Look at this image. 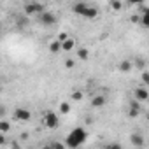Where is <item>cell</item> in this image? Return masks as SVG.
<instances>
[{
    "instance_id": "1",
    "label": "cell",
    "mask_w": 149,
    "mask_h": 149,
    "mask_svg": "<svg viewBox=\"0 0 149 149\" xmlns=\"http://www.w3.org/2000/svg\"><path fill=\"white\" fill-rule=\"evenodd\" d=\"M86 140H88V132H86L84 128L77 126V128H74V130L65 137V146L70 147V149H77V147H81Z\"/></svg>"
},
{
    "instance_id": "2",
    "label": "cell",
    "mask_w": 149,
    "mask_h": 149,
    "mask_svg": "<svg viewBox=\"0 0 149 149\" xmlns=\"http://www.w3.org/2000/svg\"><path fill=\"white\" fill-rule=\"evenodd\" d=\"M72 9H74V13H76V14H79V16H83V18H86V19H93V18L98 16V9H97L95 6H91V4H86V2H77V4H74Z\"/></svg>"
},
{
    "instance_id": "3",
    "label": "cell",
    "mask_w": 149,
    "mask_h": 149,
    "mask_svg": "<svg viewBox=\"0 0 149 149\" xmlns=\"http://www.w3.org/2000/svg\"><path fill=\"white\" fill-rule=\"evenodd\" d=\"M23 11H25V16L42 14V13L46 11V6H44V4H40V2H26V4H25V7H23Z\"/></svg>"
},
{
    "instance_id": "4",
    "label": "cell",
    "mask_w": 149,
    "mask_h": 149,
    "mask_svg": "<svg viewBox=\"0 0 149 149\" xmlns=\"http://www.w3.org/2000/svg\"><path fill=\"white\" fill-rule=\"evenodd\" d=\"M44 125L47 126V128H58L60 126V118H58V114L56 112H51V111H46V114H44Z\"/></svg>"
},
{
    "instance_id": "5",
    "label": "cell",
    "mask_w": 149,
    "mask_h": 149,
    "mask_svg": "<svg viewBox=\"0 0 149 149\" xmlns=\"http://www.w3.org/2000/svg\"><path fill=\"white\" fill-rule=\"evenodd\" d=\"M39 21L44 26H53V25H56V16L49 11H44L42 14H39Z\"/></svg>"
},
{
    "instance_id": "6",
    "label": "cell",
    "mask_w": 149,
    "mask_h": 149,
    "mask_svg": "<svg viewBox=\"0 0 149 149\" xmlns=\"http://www.w3.org/2000/svg\"><path fill=\"white\" fill-rule=\"evenodd\" d=\"M14 118H16L18 121H23V123H26V121H30V118H32V112H30L28 109L18 107V109L14 111Z\"/></svg>"
},
{
    "instance_id": "7",
    "label": "cell",
    "mask_w": 149,
    "mask_h": 149,
    "mask_svg": "<svg viewBox=\"0 0 149 149\" xmlns=\"http://www.w3.org/2000/svg\"><path fill=\"white\" fill-rule=\"evenodd\" d=\"M147 98H149V93H147V90L144 86H140V88L135 90V102L142 104V102H147Z\"/></svg>"
},
{
    "instance_id": "8",
    "label": "cell",
    "mask_w": 149,
    "mask_h": 149,
    "mask_svg": "<svg viewBox=\"0 0 149 149\" xmlns=\"http://www.w3.org/2000/svg\"><path fill=\"white\" fill-rule=\"evenodd\" d=\"M140 112H142L140 104L135 102V100H132V102H130V109H128V116H130V118H137Z\"/></svg>"
},
{
    "instance_id": "9",
    "label": "cell",
    "mask_w": 149,
    "mask_h": 149,
    "mask_svg": "<svg viewBox=\"0 0 149 149\" xmlns=\"http://www.w3.org/2000/svg\"><path fill=\"white\" fill-rule=\"evenodd\" d=\"M105 104H107V97H104V95H97V97L91 98V107H95V109L104 107Z\"/></svg>"
},
{
    "instance_id": "10",
    "label": "cell",
    "mask_w": 149,
    "mask_h": 149,
    "mask_svg": "<svg viewBox=\"0 0 149 149\" xmlns=\"http://www.w3.org/2000/svg\"><path fill=\"white\" fill-rule=\"evenodd\" d=\"M60 46H61V51H65V53H70L74 47H76V40L68 37V39H67V40H63Z\"/></svg>"
},
{
    "instance_id": "11",
    "label": "cell",
    "mask_w": 149,
    "mask_h": 149,
    "mask_svg": "<svg viewBox=\"0 0 149 149\" xmlns=\"http://www.w3.org/2000/svg\"><path fill=\"white\" fill-rule=\"evenodd\" d=\"M118 68H119L123 74H128V72L133 68V63H132V61H128V60H123V61L118 65Z\"/></svg>"
},
{
    "instance_id": "12",
    "label": "cell",
    "mask_w": 149,
    "mask_h": 149,
    "mask_svg": "<svg viewBox=\"0 0 149 149\" xmlns=\"http://www.w3.org/2000/svg\"><path fill=\"white\" fill-rule=\"evenodd\" d=\"M11 132V123L7 119H0V133H9Z\"/></svg>"
},
{
    "instance_id": "13",
    "label": "cell",
    "mask_w": 149,
    "mask_h": 149,
    "mask_svg": "<svg viewBox=\"0 0 149 149\" xmlns=\"http://www.w3.org/2000/svg\"><path fill=\"white\" fill-rule=\"evenodd\" d=\"M130 140H132V144H133V146H137V147L144 144V137H142V135H139V133L130 135Z\"/></svg>"
},
{
    "instance_id": "14",
    "label": "cell",
    "mask_w": 149,
    "mask_h": 149,
    "mask_svg": "<svg viewBox=\"0 0 149 149\" xmlns=\"http://www.w3.org/2000/svg\"><path fill=\"white\" fill-rule=\"evenodd\" d=\"M77 56H79V60H88L90 58V51L86 47H79L77 49Z\"/></svg>"
},
{
    "instance_id": "15",
    "label": "cell",
    "mask_w": 149,
    "mask_h": 149,
    "mask_svg": "<svg viewBox=\"0 0 149 149\" xmlns=\"http://www.w3.org/2000/svg\"><path fill=\"white\" fill-rule=\"evenodd\" d=\"M49 51H51V53H60V51H61L60 42H58V40H53V42L49 44Z\"/></svg>"
},
{
    "instance_id": "16",
    "label": "cell",
    "mask_w": 149,
    "mask_h": 149,
    "mask_svg": "<svg viewBox=\"0 0 149 149\" xmlns=\"http://www.w3.org/2000/svg\"><path fill=\"white\" fill-rule=\"evenodd\" d=\"M60 112L61 114H68L70 112V104L68 102H61L60 104Z\"/></svg>"
},
{
    "instance_id": "17",
    "label": "cell",
    "mask_w": 149,
    "mask_h": 149,
    "mask_svg": "<svg viewBox=\"0 0 149 149\" xmlns=\"http://www.w3.org/2000/svg\"><path fill=\"white\" fill-rule=\"evenodd\" d=\"M83 97H84V93H83V91H74V93L70 95V98H72L74 102H79V100H83Z\"/></svg>"
},
{
    "instance_id": "18",
    "label": "cell",
    "mask_w": 149,
    "mask_h": 149,
    "mask_svg": "<svg viewBox=\"0 0 149 149\" xmlns=\"http://www.w3.org/2000/svg\"><path fill=\"white\" fill-rule=\"evenodd\" d=\"M109 6H111L112 11H121V7H123V4L118 2V0H112V2H109Z\"/></svg>"
},
{
    "instance_id": "19",
    "label": "cell",
    "mask_w": 149,
    "mask_h": 149,
    "mask_svg": "<svg viewBox=\"0 0 149 149\" xmlns=\"http://www.w3.org/2000/svg\"><path fill=\"white\" fill-rule=\"evenodd\" d=\"M104 149H123V147H121V144H118V142H111V144L104 146Z\"/></svg>"
},
{
    "instance_id": "20",
    "label": "cell",
    "mask_w": 149,
    "mask_h": 149,
    "mask_svg": "<svg viewBox=\"0 0 149 149\" xmlns=\"http://www.w3.org/2000/svg\"><path fill=\"white\" fill-rule=\"evenodd\" d=\"M142 83L144 84H149V72L147 70H142Z\"/></svg>"
},
{
    "instance_id": "21",
    "label": "cell",
    "mask_w": 149,
    "mask_h": 149,
    "mask_svg": "<svg viewBox=\"0 0 149 149\" xmlns=\"http://www.w3.org/2000/svg\"><path fill=\"white\" fill-rule=\"evenodd\" d=\"M74 65H76V63H74V60H72V58H67V60H65V68H68V70H70V68H74Z\"/></svg>"
},
{
    "instance_id": "22",
    "label": "cell",
    "mask_w": 149,
    "mask_h": 149,
    "mask_svg": "<svg viewBox=\"0 0 149 149\" xmlns=\"http://www.w3.org/2000/svg\"><path fill=\"white\" fill-rule=\"evenodd\" d=\"M18 25L26 26V25H28V18H26V16H19V18H18Z\"/></svg>"
},
{
    "instance_id": "23",
    "label": "cell",
    "mask_w": 149,
    "mask_h": 149,
    "mask_svg": "<svg viewBox=\"0 0 149 149\" xmlns=\"http://www.w3.org/2000/svg\"><path fill=\"white\" fill-rule=\"evenodd\" d=\"M135 67L140 68V70H146V61H144V60H137V61H135Z\"/></svg>"
},
{
    "instance_id": "24",
    "label": "cell",
    "mask_w": 149,
    "mask_h": 149,
    "mask_svg": "<svg viewBox=\"0 0 149 149\" xmlns=\"http://www.w3.org/2000/svg\"><path fill=\"white\" fill-rule=\"evenodd\" d=\"M51 147H53V149H65V144H61V142H58V140H56V142H53V144H51Z\"/></svg>"
},
{
    "instance_id": "25",
    "label": "cell",
    "mask_w": 149,
    "mask_h": 149,
    "mask_svg": "<svg viewBox=\"0 0 149 149\" xmlns=\"http://www.w3.org/2000/svg\"><path fill=\"white\" fill-rule=\"evenodd\" d=\"M7 144V139H6V135L4 133H0V146H6Z\"/></svg>"
},
{
    "instance_id": "26",
    "label": "cell",
    "mask_w": 149,
    "mask_h": 149,
    "mask_svg": "<svg viewBox=\"0 0 149 149\" xmlns=\"http://www.w3.org/2000/svg\"><path fill=\"white\" fill-rule=\"evenodd\" d=\"M130 19H132V23H139V21H140V14H133Z\"/></svg>"
},
{
    "instance_id": "27",
    "label": "cell",
    "mask_w": 149,
    "mask_h": 149,
    "mask_svg": "<svg viewBox=\"0 0 149 149\" xmlns=\"http://www.w3.org/2000/svg\"><path fill=\"white\" fill-rule=\"evenodd\" d=\"M6 112H7L6 105H0V118H2V116H6Z\"/></svg>"
},
{
    "instance_id": "28",
    "label": "cell",
    "mask_w": 149,
    "mask_h": 149,
    "mask_svg": "<svg viewBox=\"0 0 149 149\" xmlns=\"http://www.w3.org/2000/svg\"><path fill=\"white\" fill-rule=\"evenodd\" d=\"M9 144H11V149H21V147H19V144H18V142H14V140H13V142H9Z\"/></svg>"
},
{
    "instance_id": "29",
    "label": "cell",
    "mask_w": 149,
    "mask_h": 149,
    "mask_svg": "<svg viewBox=\"0 0 149 149\" xmlns=\"http://www.w3.org/2000/svg\"><path fill=\"white\" fill-rule=\"evenodd\" d=\"M42 149H53V147H51V144H49V146H44Z\"/></svg>"
}]
</instances>
